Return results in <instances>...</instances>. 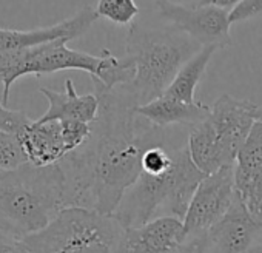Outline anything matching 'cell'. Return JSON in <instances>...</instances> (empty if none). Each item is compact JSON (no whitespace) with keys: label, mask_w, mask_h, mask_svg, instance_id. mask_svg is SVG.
Returning a JSON list of instances; mask_svg holds the SVG:
<instances>
[{"label":"cell","mask_w":262,"mask_h":253,"mask_svg":"<svg viewBox=\"0 0 262 253\" xmlns=\"http://www.w3.org/2000/svg\"><path fill=\"white\" fill-rule=\"evenodd\" d=\"M99 113L91 135L59 164L67 179L68 207L113 215L125 192L142 173V158L155 144L173 136L138 114V102L126 85L105 88L93 82Z\"/></svg>","instance_id":"obj_1"},{"label":"cell","mask_w":262,"mask_h":253,"mask_svg":"<svg viewBox=\"0 0 262 253\" xmlns=\"http://www.w3.org/2000/svg\"><path fill=\"white\" fill-rule=\"evenodd\" d=\"M67 179L60 164L30 162L0 172V230L24 239L45 228L67 208Z\"/></svg>","instance_id":"obj_2"},{"label":"cell","mask_w":262,"mask_h":253,"mask_svg":"<svg viewBox=\"0 0 262 253\" xmlns=\"http://www.w3.org/2000/svg\"><path fill=\"white\" fill-rule=\"evenodd\" d=\"M205 176L193 162L188 145L184 144L174 150L167 168L139 175L138 181L125 192L113 216L122 227H139L162 216L184 219Z\"/></svg>","instance_id":"obj_3"},{"label":"cell","mask_w":262,"mask_h":253,"mask_svg":"<svg viewBox=\"0 0 262 253\" xmlns=\"http://www.w3.org/2000/svg\"><path fill=\"white\" fill-rule=\"evenodd\" d=\"M202 47L178 28H145L139 24L129 27L125 40V56L135 64L136 74L126 88L138 105L161 97L182 65Z\"/></svg>","instance_id":"obj_4"},{"label":"cell","mask_w":262,"mask_h":253,"mask_svg":"<svg viewBox=\"0 0 262 253\" xmlns=\"http://www.w3.org/2000/svg\"><path fill=\"white\" fill-rule=\"evenodd\" d=\"M259 117L260 107L254 102L221 94L207 119L191 126L187 135V145L196 167L211 175L222 167L234 165Z\"/></svg>","instance_id":"obj_5"},{"label":"cell","mask_w":262,"mask_h":253,"mask_svg":"<svg viewBox=\"0 0 262 253\" xmlns=\"http://www.w3.org/2000/svg\"><path fill=\"white\" fill-rule=\"evenodd\" d=\"M70 40L59 39L50 44L27 50L5 51L7 77L13 85L24 76H43L67 70H80L91 76L93 82L111 90L128 85L135 79L136 68L126 56L116 57L108 50H102L99 56L67 47Z\"/></svg>","instance_id":"obj_6"},{"label":"cell","mask_w":262,"mask_h":253,"mask_svg":"<svg viewBox=\"0 0 262 253\" xmlns=\"http://www.w3.org/2000/svg\"><path fill=\"white\" fill-rule=\"evenodd\" d=\"M122 230L113 215L67 207L45 228L22 241L31 253H117Z\"/></svg>","instance_id":"obj_7"},{"label":"cell","mask_w":262,"mask_h":253,"mask_svg":"<svg viewBox=\"0 0 262 253\" xmlns=\"http://www.w3.org/2000/svg\"><path fill=\"white\" fill-rule=\"evenodd\" d=\"M234 199L233 165L222 167L221 170L207 175L198 185L185 218L182 219L185 245L216 225L227 215Z\"/></svg>","instance_id":"obj_8"},{"label":"cell","mask_w":262,"mask_h":253,"mask_svg":"<svg viewBox=\"0 0 262 253\" xmlns=\"http://www.w3.org/2000/svg\"><path fill=\"white\" fill-rule=\"evenodd\" d=\"M185 253H262V224L256 222L237 195L227 215L208 231L188 242Z\"/></svg>","instance_id":"obj_9"},{"label":"cell","mask_w":262,"mask_h":253,"mask_svg":"<svg viewBox=\"0 0 262 253\" xmlns=\"http://www.w3.org/2000/svg\"><path fill=\"white\" fill-rule=\"evenodd\" d=\"M155 4L162 19L201 47L227 48L233 44L230 10L216 5H182L173 0H156Z\"/></svg>","instance_id":"obj_10"},{"label":"cell","mask_w":262,"mask_h":253,"mask_svg":"<svg viewBox=\"0 0 262 253\" xmlns=\"http://www.w3.org/2000/svg\"><path fill=\"white\" fill-rule=\"evenodd\" d=\"M234 170V188L248 215L262 224V122L257 120L241 149Z\"/></svg>","instance_id":"obj_11"},{"label":"cell","mask_w":262,"mask_h":253,"mask_svg":"<svg viewBox=\"0 0 262 253\" xmlns=\"http://www.w3.org/2000/svg\"><path fill=\"white\" fill-rule=\"evenodd\" d=\"M184 247L182 219L162 216L139 227H123L117 253H184Z\"/></svg>","instance_id":"obj_12"},{"label":"cell","mask_w":262,"mask_h":253,"mask_svg":"<svg viewBox=\"0 0 262 253\" xmlns=\"http://www.w3.org/2000/svg\"><path fill=\"white\" fill-rule=\"evenodd\" d=\"M97 17L99 16L94 8L83 7L71 17L51 27H42L34 30L0 28V51L27 50L59 39H67V40L77 39L93 27Z\"/></svg>","instance_id":"obj_13"},{"label":"cell","mask_w":262,"mask_h":253,"mask_svg":"<svg viewBox=\"0 0 262 253\" xmlns=\"http://www.w3.org/2000/svg\"><path fill=\"white\" fill-rule=\"evenodd\" d=\"M40 93L48 100V110L40 116L39 122H83L93 123L99 113V99L96 94H77L71 79L65 80V90L56 91L40 88Z\"/></svg>","instance_id":"obj_14"},{"label":"cell","mask_w":262,"mask_h":253,"mask_svg":"<svg viewBox=\"0 0 262 253\" xmlns=\"http://www.w3.org/2000/svg\"><path fill=\"white\" fill-rule=\"evenodd\" d=\"M20 144L28 158V162L37 167L59 164L67 155L71 153L62 135V125L57 120H33L22 136Z\"/></svg>","instance_id":"obj_15"},{"label":"cell","mask_w":262,"mask_h":253,"mask_svg":"<svg viewBox=\"0 0 262 253\" xmlns=\"http://www.w3.org/2000/svg\"><path fill=\"white\" fill-rule=\"evenodd\" d=\"M211 107L202 102L187 103L162 94L161 97L138 107V114L161 129H173V126H194L210 114Z\"/></svg>","instance_id":"obj_16"},{"label":"cell","mask_w":262,"mask_h":253,"mask_svg":"<svg viewBox=\"0 0 262 253\" xmlns=\"http://www.w3.org/2000/svg\"><path fill=\"white\" fill-rule=\"evenodd\" d=\"M216 47H202L188 62H185L182 65V68L179 70V73L176 74V77L173 79V82L170 83V87L167 88V91L164 94L174 97L178 100L187 102V103H193L196 102L194 99V93L196 88L213 57V54L216 53Z\"/></svg>","instance_id":"obj_17"},{"label":"cell","mask_w":262,"mask_h":253,"mask_svg":"<svg viewBox=\"0 0 262 253\" xmlns=\"http://www.w3.org/2000/svg\"><path fill=\"white\" fill-rule=\"evenodd\" d=\"M96 13L116 25H128L139 16V7L135 0H99Z\"/></svg>","instance_id":"obj_18"},{"label":"cell","mask_w":262,"mask_h":253,"mask_svg":"<svg viewBox=\"0 0 262 253\" xmlns=\"http://www.w3.org/2000/svg\"><path fill=\"white\" fill-rule=\"evenodd\" d=\"M28 162L22 144L11 135L0 132V172L14 170Z\"/></svg>","instance_id":"obj_19"},{"label":"cell","mask_w":262,"mask_h":253,"mask_svg":"<svg viewBox=\"0 0 262 253\" xmlns=\"http://www.w3.org/2000/svg\"><path fill=\"white\" fill-rule=\"evenodd\" d=\"M31 123L33 120L28 117L27 113L19 110H10L7 105L0 102V132L14 136L20 142L22 136Z\"/></svg>","instance_id":"obj_20"},{"label":"cell","mask_w":262,"mask_h":253,"mask_svg":"<svg viewBox=\"0 0 262 253\" xmlns=\"http://www.w3.org/2000/svg\"><path fill=\"white\" fill-rule=\"evenodd\" d=\"M257 16H262V0H244L230 11L231 24L245 22Z\"/></svg>","instance_id":"obj_21"},{"label":"cell","mask_w":262,"mask_h":253,"mask_svg":"<svg viewBox=\"0 0 262 253\" xmlns=\"http://www.w3.org/2000/svg\"><path fill=\"white\" fill-rule=\"evenodd\" d=\"M0 253H31L22 239L7 235L0 230Z\"/></svg>","instance_id":"obj_22"},{"label":"cell","mask_w":262,"mask_h":253,"mask_svg":"<svg viewBox=\"0 0 262 253\" xmlns=\"http://www.w3.org/2000/svg\"><path fill=\"white\" fill-rule=\"evenodd\" d=\"M241 2H244V0H201V2L196 5H216V7H221V8L231 11Z\"/></svg>","instance_id":"obj_23"},{"label":"cell","mask_w":262,"mask_h":253,"mask_svg":"<svg viewBox=\"0 0 262 253\" xmlns=\"http://www.w3.org/2000/svg\"><path fill=\"white\" fill-rule=\"evenodd\" d=\"M173 2H176V4H182V5H196V4H199L201 0H173Z\"/></svg>","instance_id":"obj_24"},{"label":"cell","mask_w":262,"mask_h":253,"mask_svg":"<svg viewBox=\"0 0 262 253\" xmlns=\"http://www.w3.org/2000/svg\"><path fill=\"white\" fill-rule=\"evenodd\" d=\"M259 120L262 122V107H260V117H259Z\"/></svg>","instance_id":"obj_25"},{"label":"cell","mask_w":262,"mask_h":253,"mask_svg":"<svg viewBox=\"0 0 262 253\" xmlns=\"http://www.w3.org/2000/svg\"><path fill=\"white\" fill-rule=\"evenodd\" d=\"M155 2H156V0H155Z\"/></svg>","instance_id":"obj_26"},{"label":"cell","mask_w":262,"mask_h":253,"mask_svg":"<svg viewBox=\"0 0 262 253\" xmlns=\"http://www.w3.org/2000/svg\"><path fill=\"white\" fill-rule=\"evenodd\" d=\"M184 253H185V251H184Z\"/></svg>","instance_id":"obj_27"}]
</instances>
